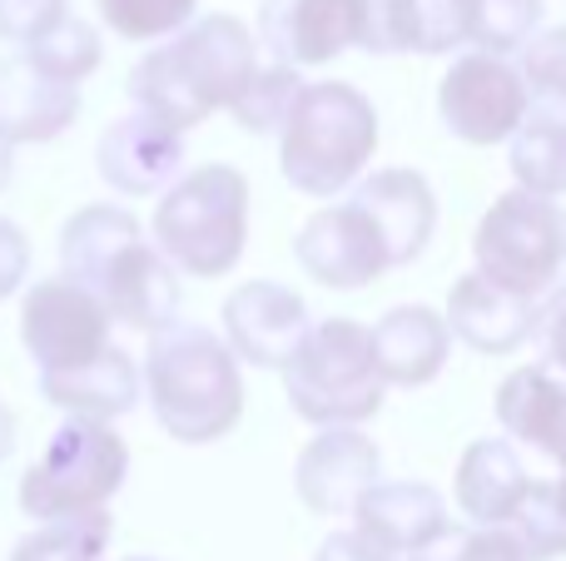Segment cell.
Returning a JSON list of instances; mask_svg holds the SVG:
<instances>
[{
  "mask_svg": "<svg viewBox=\"0 0 566 561\" xmlns=\"http://www.w3.org/2000/svg\"><path fill=\"white\" fill-rule=\"evenodd\" d=\"M145 398L155 423L175 443L209 447L229 437L244 417V378L234 348L205 324H169L149 338L145 353Z\"/></svg>",
  "mask_w": 566,
  "mask_h": 561,
  "instance_id": "obj_3",
  "label": "cell"
},
{
  "mask_svg": "<svg viewBox=\"0 0 566 561\" xmlns=\"http://www.w3.org/2000/svg\"><path fill=\"white\" fill-rule=\"evenodd\" d=\"M119 561H159V557H119Z\"/></svg>",
  "mask_w": 566,
  "mask_h": 561,
  "instance_id": "obj_42",
  "label": "cell"
},
{
  "mask_svg": "<svg viewBox=\"0 0 566 561\" xmlns=\"http://www.w3.org/2000/svg\"><path fill=\"white\" fill-rule=\"evenodd\" d=\"M452 353V328L438 308L428 304H402L373 324V358L388 388H422L448 368Z\"/></svg>",
  "mask_w": 566,
  "mask_h": 561,
  "instance_id": "obj_19",
  "label": "cell"
},
{
  "mask_svg": "<svg viewBox=\"0 0 566 561\" xmlns=\"http://www.w3.org/2000/svg\"><path fill=\"white\" fill-rule=\"evenodd\" d=\"M298 95H303L298 70L259 65V75L249 80V89L234 99V109H229V115H234V125L249 129V135H283V125H289Z\"/></svg>",
  "mask_w": 566,
  "mask_h": 561,
  "instance_id": "obj_28",
  "label": "cell"
},
{
  "mask_svg": "<svg viewBox=\"0 0 566 561\" xmlns=\"http://www.w3.org/2000/svg\"><path fill=\"white\" fill-rule=\"evenodd\" d=\"M547 115H557V119H566V105H562V109H547Z\"/></svg>",
  "mask_w": 566,
  "mask_h": 561,
  "instance_id": "obj_43",
  "label": "cell"
},
{
  "mask_svg": "<svg viewBox=\"0 0 566 561\" xmlns=\"http://www.w3.org/2000/svg\"><path fill=\"white\" fill-rule=\"evenodd\" d=\"M358 50H368V55H408V50H418L412 0H358Z\"/></svg>",
  "mask_w": 566,
  "mask_h": 561,
  "instance_id": "obj_32",
  "label": "cell"
},
{
  "mask_svg": "<svg viewBox=\"0 0 566 561\" xmlns=\"http://www.w3.org/2000/svg\"><path fill=\"white\" fill-rule=\"evenodd\" d=\"M442 318H448L452 338H462L468 348L492 353V358L517 353V348L542 328V314H537V304H532V298H522V294H512V288L492 284V278L478 274V268H472V274H462L458 284H452L448 314H442Z\"/></svg>",
  "mask_w": 566,
  "mask_h": 561,
  "instance_id": "obj_16",
  "label": "cell"
},
{
  "mask_svg": "<svg viewBox=\"0 0 566 561\" xmlns=\"http://www.w3.org/2000/svg\"><path fill=\"white\" fill-rule=\"evenodd\" d=\"M115 537V517L109 512H90V517H70V522H45L30 537H20L10 561H99Z\"/></svg>",
  "mask_w": 566,
  "mask_h": 561,
  "instance_id": "obj_26",
  "label": "cell"
},
{
  "mask_svg": "<svg viewBox=\"0 0 566 561\" xmlns=\"http://www.w3.org/2000/svg\"><path fill=\"white\" fill-rule=\"evenodd\" d=\"M353 527L363 537H373L378 547H388L392 557H412L432 542L438 532H448V502L438 487L428 483H378L353 512Z\"/></svg>",
  "mask_w": 566,
  "mask_h": 561,
  "instance_id": "obj_21",
  "label": "cell"
},
{
  "mask_svg": "<svg viewBox=\"0 0 566 561\" xmlns=\"http://www.w3.org/2000/svg\"><path fill=\"white\" fill-rule=\"evenodd\" d=\"M259 45L274 65L289 70L328 65L348 45H358V0H264Z\"/></svg>",
  "mask_w": 566,
  "mask_h": 561,
  "instance_id": "obj_14",
  "label": "cell"
},
{
  "mask_svg": "<svg viewBox=\"0 0 566 561\" xmlns=\"http://www.w3.org/2000/svg\"><path fill=\"white\" fill-rule=\"evenodd\" d=\"M527 493H532V477L507 437H478V443L462 453L458 507L472 527H507Z\"/></svg>",
  "mask_w": 566,
  "mask_h": 561,
  "instance_id": "obj_22",
  "label": "cell"
},
{
  "mask_svg": "<svg viewBox=\"0 0 566 561\" xmlns=\"http://www.w3.org/2000/svg\"><path fill=\"white\" fill-rule=\"evenodd\" d=\"M412 20H418V55H448L468 45L462 0H412Z\"/></svg>",
  "mask_w": 566,
  "mask_h": 561,
  "instance_id": "obj_34",
  "label": "cell"
},
{
  "mask_svg": "<svg viewBox=\"0 0 566 561\" xmlns=\"http://www.w3.org/2000/svg\"><path fill=\"white\" fill-rule=\"evenodd\" d=\"M80 115V85L45 75L25 55H10L0 65V139L15 145H45L65 135Z\"/></svg>",
  "mask_w": 566,
  "mask_h": 561,
  "instance_id": "obj_18",
  "label": "cell"
},
{
  "mask_svg": "<svg viewBox=\"0 0 566 561\" xmlns=\"http://www.w3.org/2000/svg\"><path fill=\"white\" fill-rule=\"evenodd\" d=\"M70 15L65 0H0V40L10 45H35L40 35Z\"/></svg>",
  "mask_w": 566,
  "mask_h": 561,
  "instance_id": "obj_35",
  "label": "cell"
},
{
  "mask_svg": "<svg viewBox=\"0 0 566 561\" xmlns=\"http://www.w3.org/2000/svg\"><path fill=\"white\" fill-rule=\"evenodd\" d=\"M283 393L313 427H358L378 417L388 383L373 358V328L353 318H318L283 368Z\"/></svg>",
  "mask_w": 566,
  "mask_h": 561,
  "instance_id": "obj_6",
  "label": "cell"
},
{
  "mask_svg": "<svg viewBox=\"0 0 566 561\" xmlns=\"http://www.w3.org/2000/svg\"><path fill=\"white\" fill-rule=\"evenodd\" d=\"M30 278V244L20 234V224H10L0 214V298H10Z\"/></svg>",
  "mask_w": 566,
  "mask_h": 561,
  "instance_id": "obj_36",
  "label": "cell"
},
{
  "mask_svg": "<svg viewBox=\"0 0 566 561\" xmlns=\"http://www.w3.org/2000/svg\"><path fill=\"white\" fill-rule=\"evenodd\" d=\"M472 258L478 274L492 284L512 288L522 298L547 294L566 268V214L557 199L527 194V189H507L492 199L482 214L478 234H472Z\"/></svg>",
  "mask_w": 566,
  "mask_h": 561,
  "instance_id": "obj_8",
  "label": "cell"
},
{
  "mask_svg": "<svg viewBox=\"0 0 566 561\" xmlns=\"http://www.w3.org/2000/svg\"><path fill=\"white\" fill-rule=\"evenodd\" d=\"M179 165H185V135L169 129L165 119L145 115V109L115 119L95 145L99 179L115 194H129V199H145L155 189H165L179 174Z\"/></svg>",
  "mask_w": 566,
  "mask_h": 561,
  "instance_id": "obj_15",
  "label": "cell"
},
{
  "mask_svg": "<svg viewBox=\"0 0 566 561\" xmlns=\"http://www.w3.org/2000/svg\"><path fill=\"white\" fill-rule=\"evenodd\" d=\"M353 204L368 209V219L378 224L382 244L392 254V268L412 264L428 248L432 229H438V199H432V184L418 169H378V174L358 179Z\"/></svg>",
  "mask_w": 566,
  "mask_h": 561,
  "instance_id": "obj_17",
  "label": "cell"
},
{
  "mask_svg": "<svg viewBox=\"0 0 566 561\" xmlns=\"http://www.w3.org/2000/svg\"><path fill=\"white\" fill-rule=\"evenodd\" d=\"M259 75V40L234 15H199L175 40L155 45L129 70L135 109L165 119L169 129L189 135L209 115L234 109V99Z\"/></svg>",
  "mask_w": 566,
  "mask_h": 561,
  "instance_id": "obj_2",
  "label": "cell"
},
{
  "mask_svg": "<svg viewBox=\"0 0 566 561\" xmlns=\"http://www.w3.org/2000/svg\"><path fill=\"white\" fill-rule=\"evenodd\" d=\"M10 169H15V159H10V145L0 139V189L10 184Z\"/></svg>",
  "mask_w": 566,
  "mask_h": 561,
  "instance_id": "obj_40",
  "label": "cell"
},
{
  "mask_svg": "<svg viewBox=\"0 0 566 561\" xmlns=\"http://www.w3.org/2000/svg\"><path fill=\"white\" fill-rule=\"evenodd\" d=\"M20 55H25L30 65H40L45 75L65 80V85H80V80H90L99 70L105 50H99V30L90 25V20L65 15L50 35H40L35 45H25Z\"/></svg>",
  "mask_w": 566,
  "mask_h": 561,
  "instance_id": "obj_27",
  "label": "cell"
},
{
  "mask_svg": "<svg viewBox=\"0 0 566 561\" xmlns=\"http://www.w3.org/2000/svg\"><path fill=\"white\" fill-rule=\"evenodd\" d=\"M497 423L507 437L547 453L566 473V373L552 363H527L502 378L497 388Z\"/></svg>",
  "mask_w": 566,
  "mask_h": 561,
  "instance_id": "obj_20",
  "label": "cell"
},
{
  "mask_svg": "<svg viewBox=\"0 0 566 561\" xmlns=\"http://www.w3.org/2000/svg\"><path fill=\"white\" fill-rule=\"evenodd\" d=\"M507 145H512L507 165H512L517 189L542 194V199L566 194V119L547 115V109H532Z\"/></svg>",
  "mask_w": 566,
  "mask_h": 561,
  "instance_id": "obj_24",
  "label": "cell"
},
{
  "mask_svg": "<svg viewBox=\"0 0 566 561\" xmlns=\"http://www.w3.org/2000/svg\"><path fill=\"white\" fill-rule=\"evenodd\" d=\"M438 115L462 145L488 149L522 129V119L532 115V89L512 60L468 50V55H458L448 65V75H442Z\"/></svg>",
  "mask_w": 566,
  "mask_h": 561,
  "instance_id": "obj_10",
  "label": "cell"
},
{
  "mask_svg": "<svg viewBox=\"0 0 566 561\" xmlns=\"http://www.w3.org/2000/svg\"><path fill=\"white\" fill-rule=\"evenodd\" d=\"M293 254H298L303 274L318 278L323 288H368L378 284L392 268V254L382 244L378 224L368 219V209H358L353 199L328 204L298 229L293 239Z\"/></svg>",
  "mask_w": 566,
  "mask_h": 561,
  "instance_id": "obj_11",
  "label": "cell"
},
{
  "mask_svg": "<svg viewBox=\"0 0 566 561\" xmlns=\"http://www.w3.org/2000/svg\"><path fill=\"white\" fill-rule=\"evenodd\" d=\"M373 149H378L373 99L343 80H318V85H303L279 135V169L298 194L338 199L343 189L358 184Z\"/></svg>",
  "mask_w": 566,
  "mask_h": 561,
  "instance_id": "obj_4",
  "label": "cell"
},
{
  "mask_svg": "<svg viewBox=\"0 0 566 561\" xmlns=\"http://www.w3.org/2000/svg\"><path fill=\"white\" fill-rule=\"evenodd\" d=\"M129 447L109 423H85L70 417L55 427L45 453L20 477V512L45 522H70V517L105 512V502L125 487Z\"/></svg>",
  "mask_w": 566,
  "mask_h": 561,
  "instance_id": "obj_7",
  "label": "cell"
},
{
  "mask_svg": "<svg viewBox=\"0 0 566 561\" xmlns=\"http://www.w3.org/2000/svg\"><path fill=\"white\" fill-rule=\"evenodd\" d=\"M60 274L95 294L115 324L155 338L175 324V264L145 239L139 219L119 204H85L60 229Z\"/></svg>",
  "mask_w": 566,
  "mask_h": 561,
  "instance_id": "obj_1",
  "label": "cell"
},
{
  "mask_svg": "<svg viewBox=\"0 0 566 561\" xmlns=\"http://www.w3.org/2000/svg\"><path fill=\"white\" fill-rule=\"evenodd\" d=\"M313 561H398V557H392L388 547H378L373 537H363L358 527H348V532L323 537V547Z\"/></svg>",
  "mask_w": 566,
  "mask_h": 561,
  "instance_id": "obj_37",
  "label": "cell"
},
{
  "mask_svg": "<svg viewBox=\"0 0 566 561\" xmlns=\"http://www.w3.org/2000/svg\"><path fill=\"white\" fill-rule=\"evenodd\" d=\"M249 244V179L234 165L179 174L155 204V248L189 278H224Z\"/></svg>",
  "mask_w": 566,
  "mask_h": 561,
  "instance_id": "obj_5",
  "label": "cell"
},
{
  "mask_svg": "<svg viewBox=\"0 0 566 561\" xmlns=\"http://www.w3.org/2000/svg\"><path fill=\"white\" fill-rule=\"evenodd\" d=\"M15 453V417H10V407L0 403V463Z\"/></svg>",
  "mask_w": 566,
  "mask_h": 561,
  "instance_id": "obj_39",
  "label": "cell"
},
{
  "mask_svg": "<svg viewBox=\"0 0 566 561\" xmlns=\"http://www.w3.org/2000/svg\"><path fill=\"white\" fill-rule=\"evenodd\" d=\"M462 20H468V45L482 55H502L527 50L542 25V0H462Z\"/></svg>",
  "mask_w": 566,
  "mask_h": 561,
  "instance_id": "obj_25",
  "label": "cell"
},
{
  "mask_svg": "<svg viewBox=\"0 0 566 561\" xmlns=\"http://www.w3.org/2000/svg\"><path fill=\"white\" fill-rule=\"evenodd\" d=\"M408 561H527L507 527H448Z\"/></svg>",
  "mask_w": 566,
  "mask_h": 561,
  "instance_id": "obj_33",
  "label": "cell"
},
{
  "mask_svg": "<svg viewBox=\"0 0 566 561\" xmlns=\"http://www.w3.org/2000/svg\"><path fill=\"white\" fill-rule=\"evenodd\" d=\"M522 80L532 89V109H562L566 105V25L537 30L522 50Z\"/></svg>",
  "mask_w": 566,
  "mask_h": 561,
  "instance_id": "obj_31",
  "label": "cell"
},
{
  "mask_svg": "<svg viewBox=\"0 0 566 561\" xmlns=\"http://www.w3.org/2000/svg\"><path fill=\"white\" fill-rule=\"evenodd\" d=\"M382 483V453L358 427H318L293 463L298 502L318 517H353L358 502Z\"/></svg>",
  "mask_w": 566,
  "mask_h": 561,
  "instance_id": "obj_12",
  "label": "cell"
},
{
  "mask_svg": "<svg viewBox=\"0 0 566 561\" xmlns=\"http://www.w3.org/2000/svg\"><path fill=\"white\" fill-rule=\"evenodd\" d=\"M557 493H562V507H566V473L557 477Z\"/></svg>",
  "mask_w": 566,
  "mask_h": 561,
  "instance_id": "obj_41",
  "label": "cell"
},
{
  "mask_svg": "<svg viewBox=\"0 0 566 561\" xmlns=\"http://www.w3.org/2000/svg\"><path fill=\"white\" fill-rule=\"evenodd\" d=\"M95 10L119 40H175L195 25L199 0H95Z\"/></svg>",
  "mask_w": 566,
  "mask_h": 561,
  "instance_id": "obj_30",
  "label": "cell"
},
{
  "mask_svg": "<svg viewBox=\"0 0 566 561\" xmlns=\"http://www.w3.org/2000/svg\"><path fill=\"white\" fill-rule=\"evenodd\" d=\"M313 318L303 294L274 278H249L224 298V343L234 348L239 363L254 368H289L298 343L308 338Z\"/></svg>",
  "mask_w": 566,
  "mask_h": 561,
  "instance_id": "obj_13",
  "label": "cell"
},
{
  "mask_svg": "<svg viewBox=\"0 0 566 561\" xmlns=\"http://www.w3.org/2000/svg\"><path fill=\"white\" fill-rule=\"evenodd\" d=\"M542 348H547V363L557 368V373H566V288H557L552 294V304L542 308Z\"/></svg>",
  "mask_w": 566,
  "mask_h": 561,
  "instance_id": "obj_38",
  "label": "cell"
},
{
  "mask_svg": "<svg viewBox=\"0 0 566 561\" xmlns=\"http://www.w3.org/2000/svg\"><path fill=\"white\" fill-rule=\"evenodd\" d=\"M109 324L95 294L70 284L65 274L35 278L20 298V343L35 358L40 378L45 373H80V368L99 363L109 353Z\"/></svg>",
  "mask_w": 566,
  "mask_h": 561,
  "instance_id": "obj_9",
  "label": "cell"
},
{
  "mask_svg": "<svg viewBox=\"0 0 566 561\" xmlns=\"http://www.w3.org/2000/svg\"><path fill=\"white\" fill-rule=\"evenodd\" d=\"M507 532L527 561L566 557V507H562L557 483H532V493L522 497V507L512 512Z\"/></svg>",
  "mask_w": 566,
  "mask_h": 561,
  "instance_id": "obj_29",
  "label": "cell"
},
{
  "mask_svg": "<svg viewBox=\"0 0 566 561\" xmlns=\"http://www.w3.org/2000/svg\"><path fill=\"white\" fill-rule=\"evenodd\" d=\"M139 388H145V378H139L135 358L119 353V348H109L99 363L80 368V373L40 378L45 403H55L70 417H85V423H115V417H125L139 403Z\"/></svg>",
  "mask_w": 566,
  "mask_h": 561,
  "instance_id": "obj_23",
  "label": "cell"
}]
</instances>
